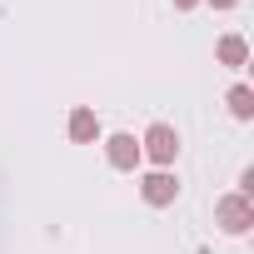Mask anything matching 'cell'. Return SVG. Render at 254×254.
I'll use <instances>...</instances> for the list:
<instances>
[{
    "mask_svg": "<svg viewBox=\"0 0 254 254\" xmlns=\"http://www.w3.org/2000/svg\"><path fill=\"white\" fill-rule=\"evenodd\" d=\"M140 155H150L155 165H175V155H180V135L170 130V125H150V130H145V145H140Z\"/></svg>",
    "mask_w": 254,
    "mask_h": 254,
    "instance_id": "6da1fadb",
    "label": "cell"
},
{
    "mask_svg": "<svg viewBox=\"0 0 254 254\" xmlns=\"http://www.w3.org/2000/svg\"><path fill=\"white\" fill-rule=\"evenodd\" d=\"M140 194H145V204L165 209V204H175V194H180V180H175L170 170H155V175H145V180H140Z\"/></svg>",
    "mask_w": 254,
    "mask_h": 254,
    "instance_id": "7a4b0ae2",
    "label": "cell"
},
{
    "mask_svg": "<svg viewBox=\"0 0 254 254\" xmlns=\"http://www.w3.org/2000/svg\"><path fill=\"white\" fill-rule=\"evenodd\" d=\"M219 224H224L229 234H244V229L254 224V209H249V199H244V194H224V199H219Z\"/></svg>",
    "mask_w": 254,
    "mask_h": 254,
    "instance_id": "3957f363",
    "label": "cell"
},
{
    "mask_svg": "<svg viewBox=\"0 0 254 254\" xmlns=\"http://www.w3.org/2000/svg\"><path fill=\"white\" fill-rule=\"evenodd\" d=\"M105 155H110L115 170H135V165H140V145H135V135H110V140H105Z\"/></svg>",
    "mask_w": 254,
    "mask_h": 254,
    "instance_id": "277c9868",
    "label": "cell"
},
{
    "mask_svg": "<svg viewBox=\"0 0 254 254\" xmlns=\"http://www.w3.org/2000/svg\"><path fill=\"white\" fill-rule=\"evenodd\" d=\"M95 135H100V120H95V110L80 105V110L70 115V140H75V145H90Z\"/></svg>",
    "mask_w": 254,
    "mask_h": 254,
    "instance_id": "5b68a950",
    "label": "cell"
},
{
    "mask_svg": "<svg viewBox=\"0 0 254 254\" xmlns=\"http://www.w3.org/2000/svg\"><path fill=\"white\" fill-rule=\"evenodd\" d=\"M244 60H249V45H244V35H224V40H219V65H229V70H244Z\"/></svg>",
    "mask_w": 254,
    "mask_h": 254,
    "instance_id": "8992f818",
    "label": "cell"
},
{
    "mask_svg": "<svg viewBox=\"0 0 254 254\" xmlns=\"http://www.w3.org/2000/svg\"><path fill=\"white\" fill-rule=\"evenodd\" d=\"M229 110H234V120H249L254 115V90L249 85H234L229 90Z\"/></svg>",
    "mask_w": 254,
    "mask_h": 254,
    "instance_id": "52a82bcc",
    "label": "cell"
},
{
    "mask_svg": "<svg viewBox=\"0 0 254 254\" xmlns=\"http://www.w3.org/2000/svg\"><path fill=\"white\" fill-rule=\"evenodd\" d=\"M209 5H214V10H234V5H239V0H209Z\"/></svg>",
    "mask_w": 254,
    "mask_h": 254,
    "instance_id": "ba28073f",
    "label": "cell"
},
{
    "mask_svg": "<svg viewBox=\"0 0 254 254\" xmlns=\"http://www.w3.org/2000/svg\"><path fill=\"white\" fill-rule=\"evenodd\" d=\"M199 5V0H175V10H194Z\"/></svg>",
    "mask_w": 254,
    "mask_h": 254,
    "instance_id": "9c48e42d",
    "label": "cell"
}]
</instances>
